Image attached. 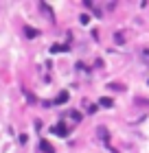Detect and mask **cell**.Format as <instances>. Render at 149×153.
Returning a JSON list of instances; mask_svg holds the SVG:
<instances>
[{
    "label": "cell",
    "mask_w": 149,
    "mask_h": 153,
    "mask_svg": "<svg viewBox=\"0 0 149 153\" xmlns=\"http://www.w3.org/2000/svg\"><path fill=\"white\" fill-rule=\"evenodd\" d=\"M40 149L44 151V153H55V149H53V144L48 142V140H42V142H40Z\"/></svg>",
    "instance_id": "1"
},
{
    "label": "cell",
    "mask_w": 149,
    "mask_h": 153,
    "mask_svg": "<svg viewBox=\"0 0 149 153\" xmlns=\"http://www.w3.org/2000/svg\"><path fill=\"white\" fill-rule=\"evenodd\" d=\"M24 33H26V37H31V39L40 35V33H37V29H31V26H26V31H24Z\"/></svg>",
    "instance_id": "2"
},
{
    "label": "cell",
    "mask_w": 149,
    "mask_h": 153,
    "mask_svg": "<svg viewBox=\"0 0 149 153\" xmlns=\"http://www.w3.org/2000/svg\"><path fill=\"white\" fill-rule=\"evenodd\" d=\"M66 101H68V92H61L57 99H55V103H66Z\"/></svg>",
    "instance_id": "3"
},
{
    "label": "cell",
    "mask_w": 149,
    "mask_h": 153,
    "mask_svg": "<svg viewBox=\"0 0 149 153\" xmlns=\"http://www.w3.org/2000/svg\"><path fill=\"white\" fill-rule=\"evenodd\" d=\"M53 131H55V134H59V136H66V134H68V129H66V127H55Z\"/></svg>",
    "instance_id": "4"
},
{
    "label": "cell",
    "mask_w": 149,
    "mask_h": 153,
    "mask_svg": "<svg viewBox=\"0 0 149 153\" xmlns=\"http://www.w3.org/2000/svg\"><path fill=\"white\" fill-rule=\"evenodd\" d=\"M101 105H103V107H112V99H108V96L101 99Z\"/></svg>",
    "instance_id": "5"
},
{
    "label": "cell",
    "mask_w": 149,
    "mask_h": 153,
    "mask_svg": "<svg viewBox=\"0 0 149 153\" xmlns=\"http://www.w3.org/2000/svg\"><path fill=\"white\" fill-rule=\"evenodd\" d=\"M79 22H81V24H88V22H90V16H81Z\"/></svg>",
    "instance_id": "6"
}]
</instances>
